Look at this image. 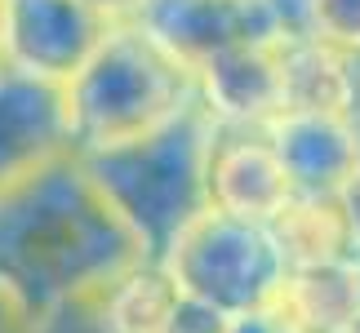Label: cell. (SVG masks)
Returning a JSON list of instances; mask_svg holds the SVG:
<instances>
[{
	"label": "cell",
	"instance_id": "16",
	"mask_svg": "<svg viewBox=\"0 0 360 333\" xmlns=\"http://www.w3.org/2000/svg\"><path fill=\"white\" fill-rule=\"evenodd\" d=\"M223 333H298L294 325L285 320V311L276 307H262V311H249V315H236V320H227Z\"/></svg>",
	"mask_w": 360,
	"mask_h": 333
},
{
	"label": "cell",
	"instance_id": "18",
	"mask_svg": "<svg viewBox=\"0 0 360 333\" xmlns=\"http://www.w3.org/2000/svg\"><path fill=\"white\" fill-rule=\"evenodd\" d=\"M80 5L98 9L103 18H112V22H129V18H134V9H138V0H80Z\"/></svg>",
	"mask_w": 360,
	"mask_h": 333
},
{
	"label": "cell",
	"instance_id": "7",
	"mask_svg": "<svg viewBox=\"0 0 360 333\" xmlns=\"http://www.w3.org/2000/svg\"><path fill=\"white\" fill-rule=\"evenodd\" d=\"M205 196H210V209L245 222H271L285 209L294 187L267 129L214 124L210 156H205Z\"/></svg>",
	"mask_w": 360,
	"mask_h": 333
},
{
	"label": "cell",
	"instance_id": "3",
	"mask_svg": "<svg viewBox=\"0 0 360 333\" xmlns=\"http://www.w3.org/2000/svg\"><path fill=\"white\" fill-rule=\"evenodd\" d=\"M210 133L214 120L196 103L191 111H183L178 120L138 138V143L80 156L107 204L120 214V222L134 231L138 249H143V258L151 262L174 244V235L191 218L210 209V196H205Z\"/></svg>",
	"mask_w": 360,
	"mask_h": 333
},
{
	"label": "cell",
	"instance_id": "8",
	"mask_svg": "<svg viewBox=\"0 0 360 333\" xmlns=\"http://www.w3.org/2000/svg\"><path fill=\"white\" fill-rule=\"evenodd\" d=\"M196 103L214 124L227 129H267L285 116V67L281 40L231 45L196 67Z\"/></svg>",
	"mask_w": 360,
	"mask_h": 333
},
{
	"label": "cell",
	"instance_id": "9",
	"mask_svg": "<svg viewBox=\"0 0 360 333\" xmlns=\"http://www.w3.org/2000/svg\"><path fill=\"white\" fill-rule=\"evenodd\" d=\"M72 151L63 85L22 76L0 63V187Z\"/></svg>",
	"mask_w": 360,
	"mask_h": 333
},
{
	"label": "cell",
	"instance_id": "12",
	"mask_svg": "<svg viewBox=\"0 0 360 333\" xmlns=\"http://www.w3.org/2000/svg\"><path fill=\"white\" fill-rule=\"evenodd\" d=\"M267 227L276 235V244H281L289 271L356 254L338 196H289V204L267 222Z\"/></svg>",
	"mask_w": 360,
	"mask_h": 333
},
{
	"label": "cell",
	"instance_id": "6",
	"mask_svg": "<svg viewBox=\"0 0 360 333\" xmlns=\"http://www.w3.org/2000/svg\"><path fill=\"white\" fill-rule=\"evenodd\" d=\"M129 22L156 40L169 58L183 63L191 76L231 45L281 40L267 0H138Z\"/></svg>",
	"mask_w": 360,
	"mask_h": 333
},
{
	"label": "cell",
	"instance_id": "10",
	"mask_svg": "<svg viewBox=\"0 0 360 333\" xmlns=\"http://www.w3.org/2000/svg\"><path fill=\"white\" fill-rule=\"evenodd\" d=\"M294 196H338L360 169V143L342 111H285L267 124Z\"/></svg>",
	"mask_w": 360,
	"mask_h": 333
},
{
	"label": "cell",
	"instance_id": "15",
	"mask_svg": "<svg viewBox=\"0 0 360 333\" xmlns=\"http://www.w3.org/2000/svg\"><path fill=\"white\" fill-rule=\"evenodd\" d=\"M307 36L338 53H360V0H307Z\"/></svg>",
	"mask_w": 360,
	"mask_h": 333
},
{
	"label": "cell",
	"instance_id": "13",
	"mask_svg": "<svg viewBox=\"0 0 360 333\" xmlns=\"http://www.w3.org/2000/svg\"><path fill=\"white\" fill-rule=\"evenodd\" d=\"M285 67V111H347L352 53L329 49L316 36L281 40Z\"/></svg>",
	"mask_w": 360,
	"mask_h": 333
},
{
	"label": "cell",
	"instance_id": "14",
	"mask_svg": "<svg viewBox=\"0 0 360 333\" xmlns=\"http://www.w3.org/2000/svg\"><path fill=\"white\" fill-rule=\"evenodd\" d=\"M22 333H120V329L103 302V289H89V294L63 298L36 311L32 320H22Z\"/></svg>",
	"mask_w": 360,
	"mask_h": 333
},
{
	"label": "cell",
	"instance_id": "1",
	"mask_svg": "<svg viewBox=\"0 0 360 333\" xmlns=\"http://www.w3.org/2000/svg\"><path fill=\"white\" fill-rule=\"evenodd\" d=\"M134 262L143 249L76 151L0 187V289L22 320L112 285Z\"/></svg>",
	"mask_w": 360,
	"mask_h": 333
},
{
	"label": "cell",
	"instance_id": "20",
	"mask_svg": "<svg viewBox=\"0 0 360 333\" xmlns=\"http://www.w3.org/2000/svg\"><path fill=\"white\" fill-rule=\"evenodd\" d=\"M0 333H22V315H18V307L5 298V289H0Z\"/></svg>",
	"mask_w": 360,
	"mask_h": 333
},
{
	"label": "cell",
	"instance_id": "19",
	"mask_svg": "<svg viewBox=\"0 0 360 333\" xmlns=\"http://www.w3.org/2000/svg\"><path fill=\"white\" fill-rule=\"evenodd\" d=\"M342 116H347V124L356 129V143H360V53L352 58V93H347V111Z\"/></svg>",
	"mask_w": 360,
	"mask_h": 333
},
{
	"label": "cell",
	"instance_id": "17",
	"mask_svg": "<svg viewBox=\"0 0 360 333\" xmlns=\"http://www.w3.org/2000/svg\"><path fill=\"white\" fill-rule=\"evenodd\" d=\"M338 204H342V218H347V231H352V249L360 254V169L338 191Z\"/></svg>",
	"mask_w": 360,
	"mask_h": 333
},
{
	"label": "cell",
	"instance_id": "4",
	"mask_svg": "<svg viewBox=\"0 0 360 333\" xmlns=\"http://www.w3.org/2000/svg\"><path fill=\"white\" fill-rule=\"evenodd\" d=\"M156 262L187 302L223 320L271 307L289 275L267 222H245L218 209L196 214Z\"/></svg>",
	"mask_w": 360,
	"mask_h": 333
},
{
	"label": "cell",
	"instance_id": "5",
	"mask_svg": "<svg viewBox=\"0 0 360 333\" xmlns=\"http://www.w3.org/2000/svg\"><path fill=\"white\" fill-rule=\"evenodd\" d=\"M112 27V18L80 0H0V63L49 85H67Z\"/></svg>",
	"mask_w": 360,
	"mask_h": 333
},
{
	"label": "cell",
	"instance_id": "11",
	"mask_svg": "<svg viewBox=\"0 0 360 333\" xmlns=\"http://www.w3.org/2000/svg\"><path fill=\"white\" fill-rule=\"evenodd\" d=\"M276 307L298 333H360V254L294 267Z\"/></svg>",
	"mask_w": 360,
	"mask_h": 333
},
{
	"label": "cell",
	"instance_id": "2",
	"mask_svg": "<svg viewBox=\"0 0 360 333\" xmlns=\"http://www.w3.org/2000/svg\"><path fill=\"white\" fill-rule=\"evenodd\" d=\"M72 151L98 156L165 129L196 107V76L134 22H116L89 63L63 85Z\"/></svg>",
	"mask_w": 360,
	"mask_h": 333
}]
</instances>
